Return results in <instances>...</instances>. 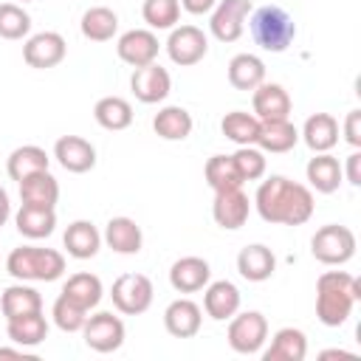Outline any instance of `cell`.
I'll return each instance as SVG.
<instances>
[{
  "mask_svg": "<svg viewBox=\"0 0 361 361\" xmlns=\"http://www.w3.org/2000/svg\"><path fill=\"white\" fill-rule=\"evenodd\" d=\"M344 138L350 147H361V110H350L344 118Z\"/></svg>",
  "mask_w": 361,
  "mask_h": 361,
  "instance_id": "cell-43",
  "label": "cell"
},
{
  "mask_svg": "<svg viewBox=\"0 0 361 361\" xmlns=\"http://www.w3.org/2000/svg\"><path fill=\"white\" fill-rule=\"evenodd\" d=\"M214 6H217V0H180V8L189 11V14H195V17L209 14Z\"/></svg>",
  "mask_w": 361,
  "mask_h": 361,
  "instance_id": "cell-45",
  "label": "cell"
},
{
  "mask_svg": "<svg viewBox=\"0 0 361 361\" xmlns=\"http://www.w3.org/2000/svg\"><path fill=\"white\" fill-rule=\"evenodd\" d=\"M20 3H34V0H20Z\"/></svg>",
  "mask_w": 361,
  "mask_h": 361,
  "instance_id": "cell-49",
  "label": "cell"
},
{
  "mask_svg": "<svg viewBox=\"0 0 361 361\" xmlns=\"http://www.w3.org/2000/svg\"><path fill=\"white\" fill-rule=\"evenodd\" d=\"M209 31L217 42H237L245 31V20L251 14V0H217L209 11Z\"/></svg>",
  "mask_w": 361,
  "mask_h": 361,
  "instance_id": "cell-9",
  "label": "cell"
},
{
  "mask_svg": "<svg viewBox=\"0 0 361 361\" xmlns=\"http://www.w3.org/2000/svg\"><path fill=\"white\" fill-rule=\"evenodd\" d=\"M251 104H254V116L259 121H276V118H290V96L282 85L276 82H262L259 87L251 90Z\"/></svg>",
  "mask_w": 361,
  "mask_h": 361,
  "instance_id": "cell-19",
  "label": "cell"
},
{
  "mask_svg": "<svg viewBox=\"0 0 361 361\" xmlns=\"http://www.w3.org/2000/svg\"><path fill=\"white\" fill-rule=\"evenodd\" d=\"M20 200L28 203V206L54 209L56 200H59V180L48 169L34 172V175H28V178L20 180Z\"/></svg>",
  "mask_w": 361,
  "mask_h": 361,
  "instance_id": "cell-28",
  "label": "cell"
},
{
  "mask_svg": "<svg viewBox=\"0 0 361 361\" xmlns=\"http://www.w3.org/2000/svg\"><path fill=\"white\" fill-rule=\"evenodd\" d=\"M54 158L65 172L82 175L96 166V147L82 135H62L54 144Z\"/></svg>",
  "mask_w": 361,
  "mask_h": 361,
  "instance_id": "cell-15",
  "label": "cell"
},
{
  "mask_svg": "<svg viewBox=\"0 0 361 361\" xmlns=\"http://www.w3.org/2000/svg\"><path fill=\"white\" fill-rule=\"evenodd\" d=\"M0 358H25V347H0Z\"/></svg>",
  "mask_w": 361,
  "mask_h": 361,
  "instance_id": "cell-47",
  "label": "cell"
},
{
  "mask_svg": "<svg viewBox=\"0 0 361 361\" xmlns=\"http://www.w3.org/2000/svg\"><path fill=\"white\" fill-rule=\"evenodd\" d=\"M200 324H203V310L197 302L192 299H175L166 305L164 310V327L169 336L175 338H192L200 333Z\"/></svg>",
  "mask_w": 361,
  "mask_h": 361,
  "instance_id": "cell-17",
  "label": "cell"
},
{
  "mask_svg": "<svg viewBox=\"0 0 361 361\" xmlns=\"http://www.w3.org/2000/svg\"><path fill=\"white\" fill-rule=\"evenodd\" d=\"M240 302H243L240 288L228 279H217L203 288V310L214 322H228L240 310Z\"/></svg>",
  "mask_w": 361,
  "mask_h": 361,
  "instance_id": "cell-16",
  "label": "cell"
},
{
  "mask_svg": "<svg viewBox=\"0 0 361 361\" xmlns=\"http://www.w3.org/2000/svg\"><path fill=\"white\" fill-rule=\"evenodd\" d=\"M307 336L299 327H279L271 336L268 350H262V361H305Z\"/></svg>",
  "mask_w": 361,
  "mask_h": 361,
  "instance_id": "cell-23",
  "label": "cell"
},
{
  "mask_svg": "<svg viewBox=\"0 0 361 361\" xmlns=\"http://www.w3.org/2000/svg\"><path fill=\"white\" fill-rule=\"evenodd\" d=\"M8 217H11V200H8V192L0 186V228L8 223Z\"/></svg>",
  "mask_w": 361,
  "mask_h": 361,
  "instance_id": "cell-46",
  "label": "cell"
},
{
  "mask_svg": "<svg viewBox=\"0 0 361 361\" xmlns=\"http://www.w3.org/2000/svg\"><path fill=\"white\" fill-rule=\"evenodd\" d=\"M65 251L68 257L73 259H93L102 248V234L99 228L90 223V220H73L68 228H65Z\"/></svg>",
  "mask_w": 361,
  "mask_h": 361,
  "instance_id": "cell-25",
  "label": "cell"
},
{
  "mask_svg": "<svg viewBox=\"0 0 361 361\" xmlns=\"http://www.w3.org/2000/svg\"><path fill=\"white\" fill-rule=\"evenodd\" d=\"M39 310H42V296H39L37 288H31V285H25V282L8 285V288L0 293V313H3L6 319L39 313Z\"/></svg>",
  "mask_w": 361,
  "mask_h": 361,
  "instance_id": "cell-30",
  "label": "cell"
},
{
  "mask_svg": "<svg viewBox=\"0 0 361 361\" xmlns=\"http://www.w3.org/2000/svg\"><path fill=\"white\" fill-rule=\"evenodd\" d=\"M265 82V62L257 54H237L228 62V85L234 90H254Z\"/></svg>",
  "mask_w": 361,
  "mask_h": 361,
  "instance_id": "cell-33",
  "label": "cell"
},
{
  "mask_svg": "<svg viewBox=\"0 0 361 361\" xmlns=\"http://www.w3.org/2000/svg\"><path fill=\"white\" fill-rule=\"evenodd\" d=\"M248 31H251V39L262 51H268V54H282L296 39V23H293V17L285 8H279V6H262V8L251 11Z\"/></svg>",
  "mask_w": 361,
  "mask_h": 361,
  "instance_id": "cell-4",
  "label": "cell"
},
{
  "mask_svg": "<svg viewBox=\"0 0 361 361\" xmlns=\"http://www.w3.org/2000/svg\"><path fill=\"white\" fill-rule=\"evenodd\" d=\"M79 28H82V37L90 42H107L118 31V14L107 6H93L82 14Z\"/></svg>",
  "mask_w": 361,
  "mask_h": 361,
  "instance_id": "cell-34",
  "label": "cell"
},
{
  "mask_svg": "<svg viewBox=\"0 0 361 361\" xmlns=\"http://www.w3.org/2000/svg\"><path fill=\"white\" fill-rule=\"evenodd\" d=\"M68 54V42L59 31H39V34H31L23 45V59L28 68H37V71H48V68H56Z\"/></svg>",
  "mask_w": 361,
  "mask_h": 361,
  "instance_id": "cell-11",
  "label": "cell"
},
{
  "mask_svg": "<svg viewBox=\"0 0 361 361\" xmlns=\"http://www.w3.org/2000/svg\"><path fill=\"white\" fill-rule=\"evenodd\" d=\"M237 271H240V276L248 279V282H265V279H271L274 271H276V257H274V251H271L268 245H262V243L245 245V248H240V254H237Z\"/></svg>",
  "mask_w": 361,
  "mask_h": 361,
  "instance_id": "cell-22",
  "label": "cell"
},
{
  "mask_svg": "<svg viewBox=\"0 0 361 361\" xmlns=\"http://www.w3.org/2000/svg\"><path fill=\"white\" fill-rule=\"evenodd\" d=\"M31 34V14L20 3H0V37L23 39Z\"/></svg>",
  "mask_w": 361,
  "mask_h": 361,
  "instance_id": "cell-40",
  "label": "cell"
},
{
  "mask_svg": "<svg viewBox=\"0 0 361 361\" xmlns=\"http://www.w3.org/2000/svg\"><path fill=\"white\" fill-rule=\"evenodd\" d=\"M355 248H358V240H355L353 228L338 226V223L322 226L310 240V254L322 265H344L355 257Z\"/></svg>",
  "mask_w": 361,
  "mask_h": 361,
  "instance_id": "cell-5",
  "label": "cell"
},
{
  "mask_svg": "<svg viewBox=\"0 0 361 361\" xmlns=\"http://www.w3.org/2000/svg\"><path fill=\"white\" fill-rule=\"evenodd\" d=\"M358 299L361 282L347 271H324L316 279V316L324 327H341Z\"/></svg>",
  "mask_w": 361,
  "mask_h": 361,
  "instance_id": "cell-2",
  "label": "cell"
},
{
  "mask_svg": "<svg viewBox=\"0 0 361 361\" xmlns=\"http://www.w3.org/2000/svg\"><path fill=\"white\" fill-rule=\"evenodd\" d=\"M51 316H54V324L62 330V333H79L85 319H87V310L82 305H76L71 296L59 293L54 307H51Z\"/></svg>",
  "mask_w": 361,
  "mask_h": 361,
  "instance_id": "cell-41",
  "label": "cell"
},
{
  "mask_svg": "<svg viewBox=\"0 0 361 361\" xmlns=\"http://www.w3.org/2000/svg\"><path fill=\"white\" fill-rule=\"evenodd\" d=\"M6 336L17 347H39L48 338V322H45L42 310L17 316V319H6Z\"/></svg>",
  "mask_w": 361,
  "mask_h": 361,
  "instance_id": "cell-31",
  "label": "cell"
},
{
  "mask_svg": "<svg viewBox=\"0 0 361 361\" xmlns=\"http://www.w3.org/2000/svg\"><path fill=\"white\" fill-rule=\"evenodd\" d=\"M62 293L71 296L76 305H82L87 313L93 307H99L102 296H104V288H102V279L96 274H87V271H79L73 276H68V282L62 285Z\"/></svg>",
  "mask_w": 361,
  "mask_h": 361,
  "instance_id": "cell-36",
  "label": "cell"
},
{
  "mask_svg": "<svg viewBox=\"0 0 361 361\" xmlns=\"http://www.w3.org/2000/svg\"><path fill=\"white\" fill-rule=\"evenodd\" d=\"M251 214V200L248 195L243 192V186L237 189H223V192H214V203H212V217L220 228L226 231H237L245 226Z\"/></svg>",
  "mask_w": 361,
  "mask_h": 361,
  "instance_id": "cell-14",
  "label": "cell"
},
{
  "mask_svg": "<svg viewBox=\"0 0 361 361\" xmlns=\"http://www.w3.org/2000/svg\"><path fill=\"white\" fill-rule=\"evenodd\" d=\"M158 51H161V42H158L155 31H149V28H130L116 42L118 59L127 62L130 68H144V65L155 62Z\"/></svg>",
  "mask_w": 361,
  "mask_h": 361,
  "instance_id": "cell-12",
  "label": "cell"
},
{
  "mask_svg": "<svg viewBox=\"0 0 361 361\" xmlns=\"http://www.w3.org/2000/svg\"><path fill=\"white\" fill-rule=\"evenodd\" d=\"M341 175H344V180H347L350 186H361V152L347 155V161H344V166H341Z\"/></svg>",
  "mask_w": 361,
  "mask_h": 361,
  "instance_id": "cell-44",
  "label": "cell"
},
{
  "mask_svg": "<svg viewBox=\"0 0 361 361\" xmlns=\"http://www.w3.org/2000/svg\"><path fill=\"white\" fill-rule=\"evenodd\" d=\"M48 164H51V158H48V152H45L42 147H37V144H23V147H17V149L8 152L6 172H8L11 180L20 183L23 178H28V175H34V172L48 169Z\"/></svg>",
  "mask_w": 361,
  "mask_h": 361,
  "instance_id": "cell-32",
  "label": "cell"
},
{
  "mask_svg": "<svg viewBox=\"0 0 361 361\" xmlns=\"http://www.w3.org/2000/svg\"><path fill=\"white\" fill-rule=\"evenodd\" d=\"M336 355H344V358H355L353 353H344V350H324L322 358H336Z\"/></svg>",
  "mask_w": 361,
  "mask_h": 361,
  "instance_id": "cell-48",
  "label": "cell"
},
{
  "mask_svg": "<svg viewBox=\"0 0 361 361\" xmlns=\"http://www.w3.org/2000/svg\"><path fill=\"white\" fill-rule=\"evenodd\" d=\"M203 175H206V183L212 186V192L243 186V178H240L231 155H212L206 161V166H203Z\"/></svg>",
  "mask_w": 361,
  "mask_h": 361,
  "instance_id": "cell-38",
  "label": "cell"
},
{
  "mask_svg": "<svg viewBox=\"0 0 361 361\" xmlns=\"http://www.w3.org/2000/svg\"><path fill=\"white\" fill-rule=\"evenodd\" d=\"M257 214L274 226H302L313 217V192L285 175H271L257 186L254 195Z\"/></svg>",
  "mask_w": 361,
  "mask_h": 361,
  "instance_id": "cell-1",
  "label": "cell"
},
{
  "mask_svg": "<svg viewBox=\"0 0 361 361\" xmlns=\"http://www.w3.org/2000/svg\"><path fill=\"white\" fill-rule=\"evenodd\" d=\"M102 243H107V248H113L116 254L133 257V254L141 251L144 234H141V226L133 217H110L107 226H104Z\"/></svg>",
  "mask_w": 361,
  "mask_h": 361,
  "instance_id": "cell-20",
  "label": "cell"
},
{
  "mask_svg": "<svg viewBox=\"0 0 361 361\" xmlns=\"http://www.w3.org/2000/svg\"><path fill=\"white\" fill-rule=\"evenodd\" d=\"M14 226L23 237L28 240H45L54 234L56 228V212L54 209H42V206H28L23 203L14 214Z\"/></svg>",
  "mask_w": 361,
  "mask_h": 361,
  "instance_id": "cell-29",
  "label": "cell"
},
{
  "mask_svg": "<svg viewBox=\"0 0 361 361\" xmlns=\"http://www.w3.org/2000/svg\"><path fill=\"white\" fill-rule=\"evenodd\" d=\"M228 347L240 355H254L262 350V344L268 341V319L259 310H245V313H234L228 319V330H226Z\"/></svg>",
  "mask_w": 361,
  "mask_h": 361,
  "instance_id": "cell-6",
  "label": "cell"
},
{
  "mask_svg": "<svg viewBox=\"0 0 361 361\" xmlns=\"http://www.w3.org/2000/svg\"><path fill=\"white\" fill-rule=\"evenodd\" d=\"M212 282V268L203 257H180L169 268V285L178 293H197Z\"/></svg>",
  "mask_w": 361,
  "mask_h": 361,
  "instance_id": "cell-18",
  "label": "cell"
},
{
  "mask_svg": "<svg viewBox=\"0 0 361 361\" xmlns=\"http://www.w3.org/2000/svg\"><path fill=\"white\" fill-rule=\"evenodd\" d=\"M93 118L99 127H104L110 133L127 130L133 124V104L121 96H102L93 107Z\"/></svg>",
  "mask_w": 361,
  "mask_h": 361,
  "instance_id": "cell-35",
  "label": "cell"
},
{
  "mask_svg": "<svg viewBox=\"0 0 361 361\" xmlns=\"http://www.w3.org/2000/svg\"><path fill=\"white\" fill-rule=\"evenodd\" d=\"M152 296H155V288H152L149 276H144V274H121L110 288V299H113L116 310L124 316L147 313L152 305Z\"/></svg>",
  "mask_w": 361,
  "mask_h": 361,
  "instance_id": "cell-7",
  "label": "cell"
},
{
  "mask_svg": "<svg viewBox=\"0 0 361 361\" xmlns=\"http://www.w3.org/2000/svg\"><path fill=\"white\" fill-rule=\"evenodd\" d=\"M6 271L17 282H56L65 274V254L56 248L20 245L6 257Z\"/></svg>",
  "mask_w": 361,
  "mask_h": 361,
  "instance_id": "cell-3",
  "label": "cell"
},
{
  "mask_svg": "<svg viewBox=\"0 0 361 361\" xmlns=\"http://www.w3.org/2000/svg\"><path fill=\"white\" fill-rule=\"evenodd\" d=\"M231 158H234V166H237L243 183L245 180H259L265 175L268 161H265V152L259 147H254V144L251 147H237V152Z\"/></svg>",
  "mask_w": 361,
  "mask_h": 361,
  "instance_id": "cell-42",
  "label": "cell"
},
{
  "mask_svg": "<svg viewBox=\"0 0 361 361\" xmlns=\"http://www.w3.org/2000/svg\"><path fill=\"white\" fill-rule=\"evenodd\" d=\"M299 138L310 152H330L338 144V121L330 113H313L299 130Z\"/></svg>",
  "mask_w": 361,
  "mask_h": 361,
  "instance_id": "cell-21",
  "label": "cell"
},
{
  "mask_svg": "<svg viewBox=\"0 0 361 361\" xmlns=\"http://www.w3.org/2000/svg\"><path fill=\"white\" fill-rule=\"evenodd\" d=\"M305 175H307L310 189H316L319 195H333V192L341 186V180H344L341 164H338V158H333L330 152H316V155L307 161Z\"/></svg>",
  "mask_w": 361,
  "mask_h": 361,
  "instance_id": "cell-24",
  "label": "cell"
},
{
  "mask_svg": "<svg viewBox=\"0 0 361 361\" xmlns=\"http://www.w3.org/2000/svg\"><path fill=\"white\" fill-rule=\"evenodd\" d=\"M299 141V130L290 118H276V121H259V133L254 147L262 152H290Z\"/></svg>",
  "mask_w": 361,
  "mask_h": 361,
  "instance_id": "cell-26",
  "label": "cell"
},
{
  "mask_svg": "<svg viewBox=\"0 0 361 361\" xmlns=\"http://www.w3.org/2000/svg\"><path fill=\"white\" fill-rule=\"evenodd\" d=\"M166 54L175 65L192 68L209 54V37L197 25H175L166 39Z\"/></svg>",
  "mask_w": 361,
  "mask_h": 361,
  "instance_id": "cell-10",
  "label": "cell"
},
{
  "mask_svg": "<svg viewBox=\"0 0 361 361\" xmlns=\"http://www.w3.org/2000/svg\"><path fill=\"white\" fill-rule=\"evenodd\" d=\"M124 322L113 316L110 310H99L85 319L82 324V338L93 353H116L124 344Z\"/></svg>",
  "mask_w": 361,
  "mask_h": 361,
  "instance_id": "cell-8",
  "label": "cell"
},
{
  "mask_svg": "<svg viewBox=\"0 0 361 361\" xmlns=\"http://www.w3.org/2000/svg\"><path fill=\"white\" fill-rule=\"evenodd\" d=\"M130 87H133V96L141 102V104H158L169 96L172 90V76L166 68H161L158 62H149L144 68H135L133 76H130Z\"/></svg>",
  "mask_w": 361,
  "mask_h": 361,
  "instance_id": "cell-13",
  "label": "cell"
},
{
  "mask_svg": "<svg viewBox=\"0 0 361 361\" xmlns=\"http://www.w3.org/2000/svg\"><path fill=\"white\" fill-rule=\"evenodd\" d=\"M220 133L228 141H234L237 147H251L257 141V133H259V118L254 113H245V110H231L223 116Z\"/></svg>",
  "mask_w": 361,
  "mask_h": 361,
  "instance_id": "cell-37",
  "label": "cell"
},
{
  "mask_svg": "<svg viewBox=\"0 0 361 361\" xmlns=\"http://www.w3.org/2000/svg\"><path fill=\"white\" fill-rule=\"evenodd\" d=\"M141 17L149 31H172L180 20V0H144Z\"/></svg>",
  "mask_w": 361,
  "mask_h": 361,
  "instance_id": "cell-39",
  "label": "cell"
},
{
  "mask_svg": "<svg viewBox=\"0 0 361 361\" xmlns=\"http://www.w3.org/2000/svg\"><path fill=\"white\" fill-rule=\"evenodd\" d=\"M192 127H195L192 113L186 107H180V104H166L152 118V130L164 141H183V138H189Z\"/></svg>",
  "mask_w": 361,
  "mask_h": 361,
  "instance_id": "cell-27",
  "label": "cell"
}]
</instances>
